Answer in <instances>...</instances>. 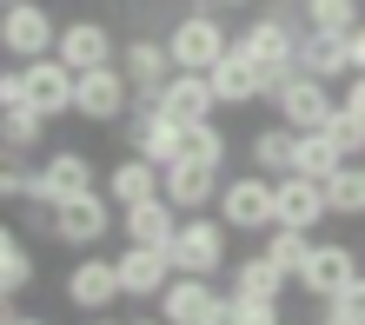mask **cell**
I'll use <instances>...</instances> for the list:
<instances>
[{"label":"cell","instance_id":"5bb4252c","mask_svg":"<svg viewBox=\"0 0 365 325\" xmlns=\"http://www.w3.org/2000/svg\"><path fill=\"white\" fill-rule=\"evenodd\" d=\"M53 60L60 67H73V73H87V67H106V60H120V40L106 20H67L53 40Z\"/></svg>","mask_w":365,"mask_h":325},{"label":"cell","instance_id":"1f68e13d","mask_svg":"<svg viewBox=\"0 0 365 325\" xmlns=\"http://www.w3.org/2000/svg\"><path fill=\"white\" fill-rule=\"evenodd\" d=\"M180 160L226 166V133H220V120H192V126H180Z\"/></svg>","mask_w":365,"mask_h":325},{"label":"cell","instance_id":"6da1fadb","mask_svg":"<svg viewBox=\"0 0 365 325\" xmlns=\"http://www.w3.org/2000/svg\"><path fill=\"white\" fill-rule=\"evenodd\" d=\"M299 40H306V20L292 14V0H286V7H272V14H259L246 33H232V47L259 67V93L266 100L299 73Z\"/></svg>","mask_w":365,"mask_h":325},{"label":"cell","instance_id":"5b68a950","mask_svg":"<svg viewBox=\"0 0 365 325\" xmlns=\"http://www.w3.org/2000/svg\"><path fill=\"white\" fill-rule=\"evenodd\" d=\"M73 113L87 120V126H120L126 113H133V86H126L120 60H106V67L73 73Z\"/></svg>","mask_w":365,"mask_h":325},{"label":"cell","instance_id":"7a4b0ae2","mask_svg":"<svg viewBox=\"0 0 365 325\" xmlns=\"http://www.w3.org/2000/svg\"><path fill=\"white\" fill-rule=\"evenodd\" d=\"M232 232L220 212H180V232L173 246H166V259H173V272H192V279H220L232 266Z\"/></svg>","mask_w":365,"mask_h":325},{"label":"cell","instance_id":"d590c367","mask_svg":"<svg viewBox=\"0 0 365 325\" xmlns=\"http://www.w3.org/2000/svg\"><path fill=\"white\" fill-rule=\"evenodd\" d=\"M326 312H332V319H346V325H365V279H352L339 299H326Z\"/></svg>","mask_w":365,"mask_h":325},{"label":"cell","instance_id":"7bdbcfd3","mask_svg":"<svg viewBox=\"0 0 365 325\" xmlns=\"http://www.w3.org/2000/svg\"><path fill=\"white\" fill-rule=\"evenodd\" d=\"M206 7H252V0H206Z\"/></svg>","mask_w":365,"mask_h":325},{"label":"cell","instance_id":"bcb514c9","mask_svg":"<svg viewBox=\"0 0 365 325\" xmlns=\"http://www.w3.org/2000/svg\"><path fill=\"white\" fill-rule=\"evenodd\" d=\"M272 7H286V0H272Z\"/></svg>","mask_w":365,"mask_h":325},{"label":"cell","instance_id":"cb8c5ba5","mask_svg":"<svg viewBox=\"0 0 365 325\" xmlns=\"http://www.w3.org/2000/svg\"><path fill=\"white\" fill-rule=\"evenodd\" d=\"M306 7V33H339L352 40L365 27V0H299Z\"/></svg>","mask_w":365,"mask_h":325},{"label":"cell","instance_id":"e0dca14e","mask_svg":"<svg viewBox=\"0 0 365 325\" xmlns=\"http://www.w3.org/2000/svg\"><path fill=\"white\" fill-rule=\"evenodd\" d=\"M212 306H220V286H212V279H192V272H173V286L153 299V312L166 325H206Z\"/></svg>","mask_w":365,"mask_h":325},{"label":"cell","instance_id":"ac0fdd59","mask_svg":"<svg viewBox=\"0 0 365 325\" xmlns=\"http://www.w3.org/2000/svg\"><path fill=\"white\" fill-rule=\"evenodd\" d=\"M120 73H126V86H133V93H160V86L173 80L180 67H173V53H166V40L140 33V40H126V47H120Z\"/></svg>","mask_w":365,"mask_h":325},{"label":"cell","instance_id":"f35d334b","mask_svg":"<svg viewBox=\"0 0 365 325\" xmlns=\"http://www.w3.org/2000/svg\"><path fill=\"white\" fill-rule=\"evenodd\" d=\"M346 53H352V73H365V27H359V33L346 40Z\"/></svg>","mask_w":365,"mask_h":325},{"label":"cell","instance_id":"ba28073f","mask_svg":"<svg viewBox=\"0 0 365 325\" xmlns=\"http://www.w3.org/2000/svg\"><path fill=\"white\" fill-rule=\"evenodd\" d=\"M53 40H60L53 7H40V0H14V7H0V53H14L20 67L40 60V53H53Z\"/></svg>","mask_w":365,"mask_h":325},{"label":"cell","instance_id":"ab89813d","mask_svg":"<svg viewBox=\"0 0 365 325\" xmlns=\"http://www.w3.org/2000/svg\"><path fill=\"white\" fill-rule=\"evenodd\" d=\"M14 319H20V306H14L7 292H0V325H14Z\"/></svg>","mask_w":365,"mask_h":325},{"label":"cell","instance_id":"d4e9b609","mask_svg":"<svg viewBox=\"0 0 365 325\" xmlns=\"http://www.w3.org/2000/svg\"><path fill=\"white\" fill-rule=\"evenodd\" d=\"M319 186H326V212L332 220H365V172H359V160H346L332 180H319Z\"/></svg>","mask_w":365,"mask_h":325},{"label":"cell","instance_id":"f546056e","mask_svg":"<svg viewBox=\"0 0 365 325\" xmlns=\"http://www.w3.org/2000/svg\"><path fill=\"white\" fill-rule=\"evenodd\" d=\"M206 325H279V299H246V292H220V306L206 312Z\"/></svg>","mask_w":365,"mask_h":325},{"label":"cell","instance_id":"4316f807","mask_svg":"<svg viewBox=\"0 0 365 325\" xmlns=\"http://www.w3.org/2000/svg\"><path fill=\"white\" fill-rule=\"evenodd\" d=\"M339 166H346V153H339V146L326 140V126H319V133H299V140H292V172H306V180H332Z\"/></svg>","mask_w":365,"mask_h":325},{"label":"cell","instance_id":"2e32d148","mask_svg":"<svg viewBox=\"0 0 365 325\" xmlns=\"http://www.w3.org/2000/svg\"><path fill=\"white\" fill-rule=\"evenodd\" d=\"M113 266H120V292L140 299V306H153V299L173 286V259H166V246H126Z\"/></svg>","mask_w":365,"mask_h":325},{"label":"cell","instance_id":"d6a6232c","mask_svg":"<svg viewBox=\"0 0 365 325\" xmlns=\"http://www.w3.org/2000/svg\"><path fill=\"white\" fill-rule=\"evenodd\" d=\"M259 252H266V259H272V266L286 272V279H299V266H306V252H312V232H292V226H272Z\"/></svg>","mask_w":365,"mask_h":325},{"label":"cell","instance_id":"3957f363","mask_svg":"<svg viewBox=\"0 0 365 325\" xmlns=\"http://www.w3.org/2000/svg\"><path fill=\"white\" fill-rule=\"evenodd\" d=\"M120 226V206L106 200V186H93V192H80V200H60L53 212H47V232L67 252H93V246H106V232Z\"/></svg>","mask_w":365,"mask_h":325},{"label":"cell","instance_id":"836d02e7","mask_svg":"<svg viewBox=\"0 0 365 325\" xmlns=\"http://www.w3.org/2000/svg\"><path fill=\"white\" fill-rule=\"evenodd\" d=\"M326 140H332L346 160H365V120H359V113H346V106H332V120H326Z\"/></svg>","mask_w":365,"mask_h":325},{"label":"cell","instance_id":"52a82bcc","mask_svg":"<svg viewBox=\"0 0 365 325\" xmlns=\"http://www.w3.org/2000/svg\"><path fill=\"white\" fill-rule=\"evenodd\" d=\"M359 272H365V259H359L346 239H312V252H306V266H299L292 286L306 292V299H319V306H326V299H339Z\"/></svg>","mask_w":365,"mask_h":325},{"label":"cell","instance_id":"9a60e30c","mask_svg":"<svg viewBox=\"0 0 365 325\" xmlns=\"http://www.w3.org/2000/svg\"><path fill=\"white\" fill-rule=\"evenodd\" d=\"M20 73H27V106H34L47 126L73 113V67H60L53 53H40V60H27Z\"/></svg>","mask_w":365,"mask_h":325},{"label":"cell","instance_id":"4fadbf2b","mask_svg":"<svg viewBox=\"0 0 365 325\" xmlns=\"http://www.w3.org/2000/svg\"><path fill=\"white\" fill-rule=\"evenodd\" d=\"M220 186H226V172L206 166V160H173V166H160V192H166L180 212H212Z\"/></svg>","mask_w":365,"mask_h":325},{"label":"cell","instance_id":"7c38bea8","mask_svg":"<svg viewBox=\"0 0 365 325\" xmlns=\"http://www.w3.org/2000/svg\"><path fill=\"white\" fill-rule=\"evenodd\" d=\"M319 220H332V212H326V186L306 180V172H279V180H272V226L312 232Z\"/></svg>","mask_w":365,"mask_h":325},{"label":"cell","instance_id":"7dc6e473","mask_svg":"<svg viewBox=\"0 0 365 325\" xmlns=\"http://www.w3.org/2000/svg\"><path fill=\"white\" fill-rule=\"evenodd\" d=\"M0 7H14V0H0Z\"/></svg>","mask_w":365,"mask_h":325},{"label":"cell","instance_id":"9c48e42d","mask_svg":"<svg viewBox=\"0 0 365 325\" xmlns=\"http://www.w3.org/2000/svg\"><path fill=\"white\" fill-rule=\"evenodd\" d=\"M212 212L226 220V232H272V180L266 172H240L220 186Z\"/></svg>","mask_w":365,"mask_h":325},{"label":"cell","instance_id":"7402d4cb","mask_svg":"<svg viewBox=\"0 0 365 325\" xmlns=\"http://www.w3.org/2000/svg\"><path fill=\"white\" fill-rule=\"evenodd\" d=\"M299 73H312V80H352V53H346V40L339 33H306L299 40Z\"/></svg>","mask_w":365,"mask_h":325},{"label":"cell","instance_id":"83f0119b","mask_svg":"<svg viewBox=\"0 0 365 325\" xmlns=\"http://www.w3.org/2000/svg\"><path fill=\"white\" fill-rule=\"evenodd\" d=\"M226 272H232V292H246V299H279V292L292 286L266 252H252V259H240V266H226Z\"/></svg>","mask_w":365,"mask_h":325},{"label":"cell","instance_id":"ffe728a7","mask_svg":"<svg viewBox=\"0 0 365 325\" xmlns=\"http://www.w3.org/2000/svg\"><path fill=\"white\" fill-rule=\"evenodd\" d=\"M206 80H212V100H220V106H259V100H266V93H259V67H252L240 47H226L220 60H212Z\"/></svg>","mask_w":365,"mask_h":325},{"label":"cell","instance_id":"f6af8a7d","mask_svg":"<svg viewBox=\"0 0 365 325\" xmlns=\"http://www.w3.org/2000/svg\"><path fill=\"white\" fill-rule=\"evenodd\" d=\"M319 325H346V319H332V312H326V319H319Z\"/></svg>","mask_w":365,"mask_h":325},{"label":"cell","instance_id":"4dcf8cb0","mask_svg":"<svg viewBox=\"0 0 365 325\" xmlns=\"http://www.w3.org/2000/svg\"><path fill=\"white\" fill-rule=\"evenodd\" d=\"M47 140V120L34 106H0V153H34Z\"/></svg>","mask_w":365,"mask_h":325},{"label":"cell","instance_id":"8992f818","mask_svg":"<svg viewBox=\"0 0 365 325\" xmlns=\"http://www.w3.org/2000/svg\"><path fill=\"white\" fill-rule=\"evenodd\" d=\"M232 47V33H226V20L220 7H200V14H186L173 33H166V53H173V67L180 73H206L212 60H220Z\"/></svg>","mask_w":365,"mask_h":325},{"label":"cell","instance_id":"8d00e7d4","mask_svg":"<svg viewBox=\"0 0 365 325\" xmlns=\"http://www.w3.org/2000/svg\"><path fill=\"white\" fill-rule=\"evenodd\" d=\"M0 106H27V73H20V60L0 67Z\"/></svg>","mask_w":365,"mask_h":325},{"label":"cell","instance_id":"ee69618b","mask_svg":"<svg viewBox=\"0 0 365 325\" xmlns=\"http://www.w3.org/2000/svg\"><path fill=\"white\" fill-rule=\"evenodd\" d=\"M126 325H166V319H126Z\"/></svg>","mask_w":365,"mask_h":325},{"label":"cell","instance_id":"f1b7e54d","mask_svg":"<svg viewBox=\"0 0 365 325\" xmlns=\"http://www.w3.org/2000/svg\"><path fill=\"white\" fill-rule=\"evenodd\" d=\"M292 126L279 120V126H259L252 133V172H266V180H279V172H292Z\"/></svg>","mask_w":365,"mask_h":325},{"label":"cell","instance_id":"8fae6325","mask_svg":"<svg viewBox=\"0 0 365 325\" xmlns=\"http://www.w3.org/2000/svg\"><path fill=\"white\" fill-rule=\"evenodd\" d=\"M332 106H339V100H332V86H326V80H312V73H292V80L272 93V113L286 120L292 133H319V126L332 120Z\"/></svg>","mask_w":365,"mask_h":325},{"label":"cell","instance_id":"b9f144b4","mask_svg":"<svg viewBox=\"0 0 365 325\" xmlns=\"http://www.w3.org/2000/svg\"><path fill=\"white\" fill-rule=\"evenodd\" d=\"M87 325H126V319H106V312H93V319H87Z\"/></svg>","mask_w":365,"mask_h":325},{"label":"cell","instance_id":"484cf974","mask_svg":"<svg viewBox=\"0 0 365 325\" xmlns=\"http://www.w3.org/2000/svg\"><path fill=\"white\" fill-rule=\"evenodd\" d=\"M27 286H34V252H27V239H20L7 220H0V292L20 299Z\"/></svg>","mask_w":365,"mask_h":325},{"label":"cell","instance_id":"681fc988","mask_svg":"<svg viewBox=\"0 0 365 325\" xmlns=\"http://www.w3.org/2000/svg\"><path fill=\"white\" fill-rule=\"evenodd\" d=\"M359 279H365V272H359Z\"/></svg>","mask_w":365,"mask_h":325},{"label":"cell","instance_id":"603a6c76","mask_svg":"<svg viewBox=\"0 0 365 325\" xmlns=\"http://www.w3.org/2000/svg\"><path fill=\"white\" fill-rule=\"evenodd\" d=\"M153 192H160V166L140 160V153H126L113 172H106V200L113 206H140V200H153Z\"/></svg>","mask_w":365,"mask_h":325},{"label":"cell","instance_id":"277c9868","mask_svg":"<svg viewBox=\"0 0 365 325\" xmlns=\"http://www.w3.org/2000/svg\"><path fill=\"white\" fill-rule=\"evenodd\" d=\"M100 186V166L80 153V146H60V153H47L34 172H27V200L34 206H60V200H80V192H93Z\"/></svg>","mask_w":365,"mask_h":325},{"label":"cell","instance_id":"74e56055","mask_svg":"<svg viewBox=\"0 0 365 325\" xmlns=\"http://www.w3.org/2000/svg\"><path fill=\"white\" fill-rule=\"evenodd\" d=\"M339 106H346V113H359V120H365V73H352V80H346V93H339Z\"/></svg>","mask_w":365,"mask_h":325},{"label":"cell","instance_id":"c3c4849f","mask_svg":"<svg viewBox=\"0 0 365 325\" xmlns=\"http://www.w3.org/2000/svg\"><path fill=\"white\" fill-rule=\"evenodd\" d=\"M359 172H365V160H359Z\"/></svg>","mask_w":365,"mask_h":325},{"label":"cell","instance_id":"60d3db41","mask_svg":"<svg viewBox=\"0 0 365 325\" xmlns=\"http://www.w3.org/2000/svg\"><path fill=\"white\" fill-rule=\"evenodd\" d=\"M14 325H53V319H34V312H20V319H14Z\"/></svg>","mask_w":365,"mask_h":325},{"label":"cell","instance_id":"44dd1931","mask_svg":"<svg viewBox=\"0 0 365 325\" xmlns=\"http://www.w3.org/2000/svg\"><path fill=\"white\" fill-rule=\"evenodd\" d=\"M153 100H160V113H166V120H180V126L220 113V100H212V80H206V73H173Z\"/></svg>","mask_w":365,"mask_h":325},{"label":"cell","instance_id":"d6986e66","mask_svg":"<svg viewBox=\"0 0 365 325\" xmlns=\"http://www.w3.org/2000/svg\"><path fill=\"white\" fill-rule=\"evenodd\" d=\"M120 232H126V246H173L180 206L166 200V192H153V200H140V206H120Z\"/></svg>","mask_w":365,"mask_h":325},{"label":"cell","instance_id":"30bf717a","mask_svg":"<svg viewBox=\"0 0 365 325\" xmlns=\"http://www.w3.org/2000/svg\"><path fill=\"white\" fill-rule=\"evenodd\" d=\"M120 299H126V292H120V266H113L100 246L80 252L73 266H67V306H80L87 319H93V312H113Z\"/></svg>","mask_w":365,"mask_h":325},{"label":"cell","instance_id":"e575fe53","mask_svg":"<svg viewBox=\"0 0 365 325\" xmlns=\"http://www.w3.org/2000/svg\"><path fill=\"white\" fill-rule=\"evenodd\" d=\"M27 153H0V200H27Z\"/></svg>","mask_w":365,"mask_h":325}]
</instances>
